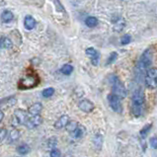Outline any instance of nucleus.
Instances as JSON below:
<instances>
[{
    "label": "nucleus",
    "instance_id": "f257e3e1",
    "mask_svg": "<svg viewBox=\"0 0 157 157\" xmlns=\"http://www.w3.org/2000/svg\"><path fill=\"white\" fill-rule=\"evenodd\" d=\"M144 104V93L141 89H137L133 92L131 98V112L133 116L139 117L142 114V106Z\"/></svg>",
    "mask_w": 157,
    "mask_h": 157
},
{
    "label": "nucleus",
    "instance_id": "f03ea898",
    "mask_svg": "<svg viewBox=\"0 0 157 157\" xmlns=\"http://www.w3.org/2000/svg\"><path fill=\"white\" fill-rule=\"evenodd\" d=\"M152 63V50L151 49H147L145 52L142 53L138 63L136 65V71L138 73L146 72L150 67Z\"/></svg>",
    "mask_w": 157,
    "mask_h": 157
},
{
    "label": "nucleus",
    "instance_id": "7ed1b4c3",
    "mask_svg": "<svg viewBox=\"0 0 157 157\" xmlns=\"http://www.w3.org/2000/svg\"><path fill=\"white\" fill-rule=\"evenodd\" d=\"M40 83V78L36 73H29L21 78L18 83V87L20 89H32Z\"/></svg>",
    "mask_w": 157,
    "mask_h": 157
},
{
    "label": "nucleus",
    "instance_id": "20e7f679",
    "mask_svg": "<svg viewBox=\"0 0 157 157\" xmlns=\"http://www.w3.org/2000/svg\"><path fill=\"white\" fill-rule=\"evenodd\" d=\"M109 80H110V83H111L112 87H113V94L114 95L118 96L119 98H125L127 96V89H125V85L121 83L120 81L119 77L115 74L113 75H110L109 76Z\"/></svg>",
    "mask_w": 157,
    "mask_h": 157
},
{
    "label": "nucleus",
    "instance_id": "39448f33",
    "mask_svg": "<svg viewBox=\"0 0 157 157\" xmlns=\"http://www.w3.org/2000/svg\"><path fill=\"white\" fill-rule=\"evenodd\" d=\"M145 85L149 89H154L157 87V68L156 67H151L149 68L146 74H145Z\"/></svg>",
    "mask_w": 157,
    "mask_h": 157
},
{
    "label": "nucleus",
    "instance_id": "423d86ee",
    "mask_svg": "<svg viewBox=\"0 0 157 157\" xmlns=\"http://www.w3.org/2000/svg\"><path fill=\"white\" fill-rule=\"evenodd\" d=\"M29 119V116H28V113L24 110H16L13 115L12 118V124L13 127H17L19 125H25V123L27 121V120Z\"/></svg>",
    "mask_w": 157,
    "mask_h": 157
},
{
    "label": "nucleus",
    "instance_id": "0eeeda50",
    "mask_svg": "<svg viewBox=\"0 0 157 157\" xmlns=\"http://www.w3.org/2000/svg\"><path fill=\"white\" fill-rule=\"evenodd\" d=\"M108 101L110 103L111 108L117 113H121L123 108H121V99L118 96L114 95V94H110L108 96Z\"/></svg>",
    "mask_w": 157,
    "mask_h": 157
},
{
    "label": "nucleus",
    "instance_id": "6e6552de",
    "mask_svg": "<svg viewBox=\"0 0 157 157\" xmlns=\"http://www.w3.org/2000/svg\"><path fill=\"white\" fill-rule=\"evenodd\" d=\"M43 123V118L39 115V116H31L29 117V119L27 120L25 123V125L28 128H35L39 127L41 124Z\"/></svg>",
    "mask_w": 157,
    "mask_h": 157
},
{
    "label": "nucleus",
    "instance_id": "1a4fd4ad",
    "mask_svg": "<svg viewBox=\"0 0 157 157\" xmlns=\"http://www.w3.org/2000/svg\"><path fill=\"white\" fill-rule=\"evenodd\" d=\"M78 108L84 113H91L93 110L95 109V105H94L93 102H91L90 100L83 99L79 102V104H78Z\"/></svg>",
    "mask_w": 157,
    "mask_h": 157
},
{
    "label": "nucleus",
    "instance_id": "9d476101",
    "mask_svg": "<svg viewBox=\"0 0 157 157\" xmlns=\"http://www.w3.org/2000/svg\"><path fill=\"white\" fill-rule=\"evenodd\" d=\"M86 54L90 57V60H91V62L93 65H98L99 64V53L98 52L93 48H88L87 49L85 50Z\"/></svg>",
    "mask_w": 157,
    "mask_h": 157
},
{
    "label": "nucleus",
    "instance_id": "9b49d317",
    "mask_svg": "<svg viewBox=\"0 0 157 157\" xmlns=\"http://www.w3.org/2000/svg\"><path fill=\"white\" fill-rule=\"evenodd\" d=\"M69 117L67 115H63L61 116L60 119H58L56 124H54V128L56 129H60V128H66V125H68L69 123Z\"/></svg>",
    "mask_w": 157,
    "mask_h": 157
},
{
    "label": "nucleus",
    "instance_id": "f8f14e48",
    "mask_svg": "<svg viewBox=\"0 0 157 157\" xmlns=\"http://www.w3.org/2000/svg\"><path fill=\"white\" fill-rule=\"evenodd\" d=\"M37 22L34 19V17H32L31 15H27L24 19V26L27 30H33L35 27H36Z\"/></svg>",
    "mask_w": 157,
    "mask_h": 157
},
{
    "label": "nucleus",
    "instance_id": "ddd939ff",
    "mask_svg": "<svg viewBox=\"0 0 157 157\" xmlns=\"http://www.w3.org/2000/svg\"><path fill=\"white\" fill-rule=\"evenodd\" d=\"M42 110H43V106L41 103H35L29 108L28 113L31 116H39L40 113L42 112Z\"/></svg>",
    "mask_w": 157,
    "mask_h": 157
},
{
    "label": "nucleus",
    "instance_id": "4468645a",
    "mask_svg": "<svg viewBox=\"0 0 157 157\" xmlns=\"http://www.w3.org/2000/svg\"><path fill=\"white\" fill-rule=\"evenodd\" d=\"M14 19V15L13 13L9 10H4L1 14V20L4 23H9Z\"/></svg>",
    "mask_w": 157,
    "mask_h": 157
},
{
    "label": "nucleus",
    "instance_id": "2eb2a0df",
    "mask_svg": "<svg viewBox=\"0 0 157 157\" xmlns=\"http://www.w3.org/2000/svg\"><path fill=\"white\" fill-rule=\"evenodd\" d=\"M30 150H31V148H30V146L27 143L20 144L17 147V152L19 153V154H21V155L28 154V153L30 152Z\"/></svg>",
    "mask_w": 157,
    "mask_h": 157
},
{
    "label": "nucleus",
    "instance_id": "dca6fc26",
    "mask_svg": "<svg viewBox=\"0 0 157 157\" xmlns=\"http://www.w3.org/2000/svg\"><path fill=\"white\" fill-rule=\"evenodd\" d=\"M85 24L89 28H94L98 25V19L96 17H93V16H89L86 18L85 20Z\"/></svg>",
    "mask_w": 157,
    "mask_h": 157
},
{
    "label": "nucleus",
    "instance_id": "f3484780",
    "mask_svg": "<svg viewBox=\"0 0 157 157\" xmlns=\"http://www.w3.org/2000/svg\"><path fill=\"white\" fill-rule=\"evenodd\" d=\"M19 138H20V131L18 129L14 128L10 131L9 133V140L10 142H14V141H17Z\"/></svg>",
    "mask_w": 157,
    "mask_h": 157
},
{
    "label": "nucleus",
    "instance_id": "a211bd4d",
    "mask_svg": "<svg viewBox=\"0 0 157 157\" xmlns=\"http://www.w3.org/2000/svg\"><path fill=\"white\" fill-rule=\"evenodd\" d=\"M93 143H94V146H95L97 149H100L102 146V143H103V136L101 135H95V136L93 137Z\"/></svg>",
    "mask_w": 157,
    "mask_h": 157
},
{
    "label": "nucleus",
    "instance_id": "6ab92c4d",
    "mask_svg": "<svg viewBox=\"0 0 157 157\" xmlns=\"http://www.w3.org/2000/svg\"><path fill=\"white\" fill-rule=\"evenodd\" d=\"M78 127H79V125H78L77 121H70L68 125H66V131H67L68 132L72 133L73 131H75L76 129L78 128Z\"/></svg>",
    "mask_w": 157,
    "mask_h": 157
},
{
    "label": "nucleus",
    "instance_id": "aec40b11",
    "mask_svg": "<svg viewBox=\"0 0 157 157\" xmlns=\"http://www.w3.org/2000/svg\"><path fill=\"white\" fill-rule=\"evenodd\" d=\"M114 24H115V25H114V30H115L116 32H121V31L124 29L125 23L124 19L120 18L119 20H118L116 23H114Z\"/></svg>",
    "mask_w": 157,
    "mask_h": 157
},
{
    "label": "nucleus",
    "instance_id": "412c9836",
    "mask_svg": "<svg viewBox=\"0 0 157 157\" xmlns=\"http://www.w3.org/2000/svg\"><path fill=\"white\" fill-rule=\"evenodd\" d=\"M60 71L62 74H64V75H70L73 71V66L71 64H64L61 67Z\"/></svg>",
    "mask_w": 157,
    "mask_h": 157
},
{
    "label": "nucleus",
    "instance_id": "4be33fe9",
    "mask_svg": "<svg viewBox=\"0 0 157 157\" xmlns=\"http://www.w3.org/2000/svg\"><path fill=\"white\" fill-rule=\"evenodd\" d=\"M83 135H84V128H83V127L79 125L76 131L71 133V136L73 137V138L77 139V138H80V137L83 136Z\"/></svg>",
    "mask_w": 157,
    "mask_h": 157
},
{
    "label": "nucleus",
    "instance_id": "5701e85b",
    "mask_svg": "<svg viewBox=\"0 0 157 157\" xmlns=\"http://www.w3.org/2000/svg\"><path fill=\"white\" fill-rule=\"evenodd\" d=\"M15 103H16V98L14 97H9L7 99H3L0 101V106H6V105H10V106H13Z\"/></svg>",
    "mask_w": 157,
    "mask_h": 157
},
{
    "label": "nucleus",
    "instance_id": "b1692460",
    "mask_svg": "<svg viewBox=\"0 0 157 157\" xmlns=\"http://www.w3.org/2000/svg\"><path fill=\"white\" fill-rule=\"evenodd\" d=\"M54 94V89L53 87H49V88H46L44 91L42 92V95L44 96L45 98H49L52 97Z\"/></svg>",
    "mask_w": 157,
    "mask_h": 157
},
{
    "label": "nucleus",
    "instance_id": "393cba45",
    "mask_svg": "<svg viewBox=\"0 0 157 157\" xmlns=\"http://www.w3.org/2000/svg\"><path fill=\"white\" fill-rule=\"evenodd\" d=\"M151 128H152V125H151V124H148V125H144L143 128L139 131L141 137H145V136H146L147 133L149 132V131L151 129Z\"/></svg>",
    "mask_w": 157,
    "mask_h": 157
},
{
    "label": "nucleus",
    "instance_id": "a878e982",
    "mask_svg": "<svg viewBox=\"0 0 157 157\" xmlns=\"http://www.w3.org/2000/svg\"><path fill=\"white\" fill-rule=\"evenodd\" d=\"M2 46L5 49H11L12 48V42L8 38H3L2 39Z\"/></svg>",
    "mask_w": 157,
    "mask_h": 157
},
{
    "label": "nucleus",
    "instance_id": "bb28decb",
    "mask_svg": "<svg viewBox=\"0 0 157 157\" xmlns=\"http://www.w3.org/2000/svg\"><path fill=\"white\" fill-rule=\"evenodd\" d=\"M131 41V37L129 36V35H128V34L124 35V36L121 38V44L123 45V46H125V45L129 44Z\"/></svg>",
    "mask_w": 157,
    "mask_h": 157
},
{
    "label": "nucleus",
    "instance_id": "cd10ccee",
    "mask_svg": "<svg viewBox=\"0 0 157 157\" xmlns=\"http://www.w3.org/2000/svg\"><path fill=\"white\" fill-rule=\"evenodd\" d=\"M117 58H118V53H117L116 52L112 53L111 54H110V56L108 57V60H107V64L109 65V64L113 63V62L115 61V60H117Z\"/></svg>",
    "mask_w": 157,
    "mask_h": 157
},
{
    "label": "nucleus",
    "instance_id": "c85d7f7f",
    "mask_svg": "<svg viewBox=\"0 0 157 157\" xmlns=\"http://www.w3.org/2000/svg\"><path fill=\"white\" fill-rule=\"evenodd\" d=\"M6 136H7V129L0 128V142H2L6 138Z\"/></svg>",
    "mask_w": 157,
    "mask_h": 157
},
{
    "label": "nucleus",
    "instance_id": "c756f323",
    "mask_svg": "<svg viewBox=\"0 0 157 157\" xmlns=\"http://www.w3.org/2000/svg\"><path fill=\"white\" fill-rule=\"evenodd\" d=\"M56 144H57V140L56 138H50L48 141V146L53 147V149H54V147L56 146Z\"/></svg>",
    "mask_w": 157,
    "mask_h": 157
},
{
    "label": "nucleus",
    "instance_id": "7c9ffc66",
    "mask_svg": "<svg viewBox=\"0 0 157 157\" xmlns=\"http://www.w3.org/2000/svg\"><path fill=\"white\" fill-rule=\"evenodd\" d=\"M60 155H61L60 151L56 148H54L50 151V157H60Z\"/></svg>",
    "mask_w": 157,
    "mask_h": 157
},
{
    "label": "nucleus",
    "instance_id": "2f4dec72",
    "mask_svg": "<svg viewBox=\"0 0 157 157\" xmlns=\"http://www.w3.org/2000/svg\"><path fill=\"white\" fill-rule=\"evenodd\" d=\"M150 146L154 149H157V137H151L150 138Z\"/></svg>",
    "mask_w": 157,
    "mask_h": 157
},
{
    "label": "nucleus",
    "instance_id": "473e14b6",
    "mask_svg": "<svg viewBox=\"0 0 157 157\" xmlns=\"http://www.w3.org/2000/svg\"><path fill=\"white\" fill-rule=\"evenodd\" d=\"M53 2H54V4H56V6H57V7H56V10H57V11H64L63 6H62V5L60 4V0H53Z\"/></svg>",
    "mask_w": 157,
    "mask_h": 157
},
{
    "label": "nucleus",
    "instance_id": "72a5a7b5",
    "mask_svg": "<svg viewBox=\"0 0 157 157\" xmlns=\"http://www.w3.org/2000/svg\"><path fill=\"white\" fill-rule=\"evenodd\" d=\"M3 118H4V114H3L2 111H0V121L3 120Z\"/></svg>",
    "mask_w": 157,
    "mask_h": 157
},
{
    "label": "nucleus",
    "instance_id": "f704fd0d",
    "mask_svg": "<svg viewBox=\"0 0 157 157\" xmlns=\"http://www.w3.org/2000/svg\"><path fill=\"white\" fill-rule=\"evenodd\" d=\"M2 48V40H0V49Z\"/></svg>",
    "mask_w": 157,
    "mask_h": 157
},
{
    "label": "nucleus",
    "instance_id": "c9c22d12",
    "mask_svg": "<svg viewBox=\"0 0 157 157\" xmlns=\"http://www.w3.org/2000/svg\"><path fill=\"white\" fill-rule=\"evenodd\" d=\"M123 1H128V0H123Z\"/></svg>",
    "mask_w": 157,
    "mask_h": 157
}]
</instances>
